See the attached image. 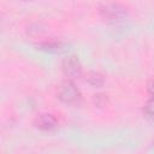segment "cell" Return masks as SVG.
<instances>
[{
    "label": "cell",
    "instance_id": "cell-1",
    "mask_svg": "<svg viewBox=\"0 0 154 154\" xmlns=\"http://www.w3.org/2000/svg\"><path fill=\"white\" fill-rule=\"evenodd\" d=\"M100 16L108 23H122L128 18V10L125 6L117 2H108L100 7Z\"/></svg>",
    "mask_w": 154,
    "mask_h": 154
},
{
    "label": "cell",
    "instance_id": "cell-2",
    "mask_svg": "<svg viewBox=\"0 0 154 154\" xmlns=\"http://www.w3.org/2000/svg\"><path fill=\"white\" fill-rule=\"evenodd\" d=\"M81 94L78 88L71 82V81H65L59 85L58 89V97L65 102V103H75L78 101Z\"/></svg>",
    "mask_w": 154,
    "mask_h": 154
},
{
    "label": "cell",
    "instance_id": "cell-3",
    "mask_svg": "<svg viewBox=\"0 0 154 154\" xmlns=\"http://www.w3.org/2000/svg\"><path fill=\"white\" fill-rule=\"evenodd\" d=\"M61 70L64 72V75L69 78H76L81 76L82 72V66L79 60L76 57H67L63 60L61 63Z\"/></svg>",
    "mask_w": 154,
    "mask_h": 154
},
{
    "label": "cell",
    "instance_id": "cell-4",
    "mask_svg": "<svg viewBox=\"0 0 154 154\" xmlns=\"http://www.w3.org/2000/svg\"><path fill=\"white\" fill-rule=\"evenodd\" d=\"M35 125L42 131H53L57 128L58 122L54 116H52L49 113H43L36 118Z\"/></svg>",
    "mask_w": 154,
    "mask_h": 154
},
{
    "label": "cell",
    "instance_id": "cell-5",
    "mask_svg": "<svg viewBox=\"0 0 154 154\" xmlns=\"http://www.w3.org/2000/svg\"><path fill=\"white\" fill-rule=\"evenodd\" d=\"M61 48H63V45L59 41H45L40 45V49H43V51L51 52V53L60 52Z\"/></svg>",
    "mask_w": 154,
    "mask_h": 154
},
{
    "label": "cell",
    "instance_id": "cell-6",
    "mask_svg": "<svg viewBox=\"0 0 154 154\" xmlns=\"http://www.w3.org/2000/svg\"><path fill=\"white\" fill-rule=\"evenodd\" d=\"M85 79L93 87H100V85L103 84V77H102V75H100L99 72H95V71H90L87 75Z\"/></svg>",
    "mask_w": 154,
    "mask_h": 154
},
{
    "label": "cell",
    "instance_id": "cell-7",
    "mask_svg": "<svg viewBox=\"0 0 154 154\" xmlns=\"http://www.w3.org/2000/svg\"><path fill=\"white\" fill-rule=\"evenodd\" d=\"M143 113L147 118L154 119V97H150L143 107Z\"/></svg>",
    "mask_w": 154,
    "mask_h": 154
},
{
    "label": "cell",
    "instance_id": "cell-8",
    "mask_svg": "<svg viewBox=\"0 0 154 154\" xmlns=\"http://www.w3.org/2000/svg\"><path fill=\"white\" fill-rule=\"evenodd\" d=\"M147 89H148V93H149L150 97H154V78H152V79L148 82Z\"/></svg>",
    "mask_w": 154,
    "mask_h": 154
},
{
    "label": "cell",
    "instance_id": "cell-9",
    "mask_svg": "<svg viewBox=\"0 0 154 154\" xmlns=\"http://www.w3.org/2000/svg\"><path fill=\"white\" fill-rule=\"evenodd\" d=\"M24 1H28V0H24Z\"/></svg>",
    "mask_w": 154,
    "mask_h": 154
}]
</instances>
